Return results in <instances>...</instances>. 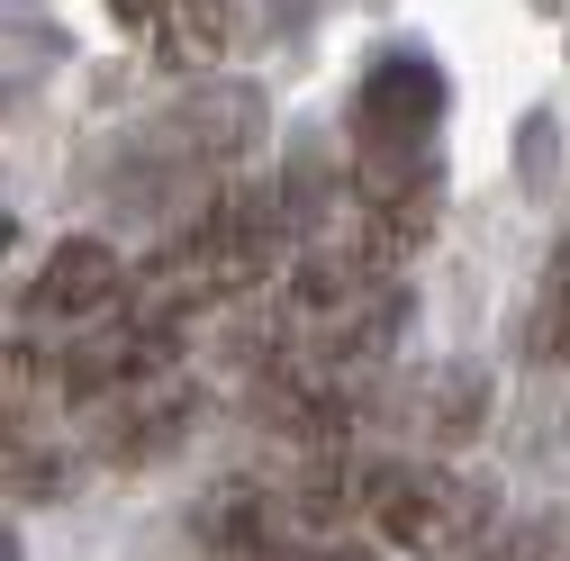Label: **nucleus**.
I'll return each instance as SVG.
<instances>
[{"mask_svg": "<svg viewBox=\"0 0 570 561\" xmlns=\"http://www.w3.org/2000/svg\"><path fill=\"white\" fill-rule=\"evenodd\" d=\"M63 480H73V471H63V453H55V444H37L28 426H10V499H19V508L63 499Z\"/></svg>", "mask_w": 570, "mask_h": 561, "instance_id": "nucleus-10", "label": "nucleus"}, {"mask_svg": "<svg viewBox=\"0 0 570 561\" xmlns=\"http://www.w3.org/2000/svg\"><path fill=\"white\" fill-rule=\"evenodd\" d=\"M181 363V335H164V326H146V317H100L73 354H63V398L73 407H109L118 390H136V381H155V372H173Z\"/></svg>", "mask_w": 570, "mask_h": 561, "instance_id": "nucleus-5", "label": "nucleus"}, {"mask_svg": "<svg viewBox=\"0 0 570 561\" xmlns=\"http://www.w3.org/2000/svg\"><path fill=\"white\" fill-rule=\"evenodd\" d=\"M190 426H199V381L173 363V372L136 381V390H118V398L100 407V453H109L118 471H155V462H173V453L190 444Z\"/></svg>", "mask_w": 570, "mask_h": 561, "instance_id": "nucleus-4", "label": "nucleus"}, {"mask_svg": "<svg viewBox=\"0 0 570 561\" xmlns=\"http://www.w3.org/2000/svg\"><path fill=\"white\" fill-rule=\"evenodd\" d=\"M236 46V0H173L155 19V63L164 73H208Z\"/></svg>", "mask_w": 570, "mask_h": 561, "instance_id": "nucleus-7", "label": "nucleus"}, {"mask_svg": "<svg viewBox=\"0 0 570 561\" xmlns=\"http://www.w3.org/2000/svg\"><path fill=\"white\" fill-rule=\"evenodd\" d=\"M525 363H543V372H561L570 363V236L543 254V272H534V308H525Z\"/></svg>", "mask_w": 570, "mask_h": 561, "instance_id": "nucleus-8", "label": "nucleus"}, {"mask_svg": "<svg viewBox=\"0 0 570 561\" xmlns=\"http://www.w3.org/2000/svg\"><path fill=\"white\" fill-rule=\"evenodd\" d=\"M381 552H390L381 534H372V543H353V525H299L272 561H381Z\"/></svg>", "mask_w": 570, "mask_h": 561, "instance_id": "nucleus-11", "label": "nucleus"}, {"mask_svg": "<svg viewBox=\"0 0 570 561\" xmlns=\"http://www.w3.org/2000/svg\"><path fill=\"white\" fill-rule=\"evenodd\" d=\"M37 398H63V363L46 354L37 335H19V344H10V381H0V407H10V426H28Z\"/></svg>", "mask_w": 570, "mask_h": 561, "instance_id": "nucleus-9", "label": "nucleus"}, {"mask_svg": "<svg viewBox=\"0 0 570 561\" xmlns=\"http://www.w3.org/2000/svg\"><path fill=\"white\" fill-rule=\"evenodd\" d=\"M164 10H173V0H109V19H118V28H146V37H155Z\"/></svg>", "mask_w": 570, "mask_h": 561, "instance_id": "nucleus-12", "label": "nucleus"}, {"mask_svg": "<svg viewBox=\"0 0 570 561\" xmlns=\"http://www.w3.org/2000/svg\"><path fill=\"white\" fill-rule=\"evenodd\" d=\"M444 127V63L390 46L363 82H353V155H425Z\"/></svg>", "mask_w": 570, "mask_h": 561, "instance_id": "nucleus-2", "label": "nucleus"}, {"mask_svg": "<svg viewBox=\"0 0 570 561\" xmlns=\"http://www.w3.org/2000/svg\"><path fill=\"white\" fill-rule=\"evenodd\" d=\"M390 416V426H407L425 453H453V444H471V426L489 416V390L471 381V372H425L416 390H381V398H363V416Z\"/></svg>", "mask_w": 570, "mask_h": 561, "instance_id": "nucleus-6", "label": "nucleus"}, {"mask_svg": "<svg viewBox=\"0 0 570 561\" xmlns=\"http://www.w3.org/2000/svg\"><path fill=\"white\" fill-rule=\"evenodd\" d=\"M363 525L390 552L416 561H462L471 543H489L498 525V489L435 462V453H399V462H363Z\"/></svg>", "mask_w": 570, "mask_h": 561, "instance_id": "nucleus-1", "label": "nucleus"}, {"mask_svg": "<svg viewBox=\"0 0 570 561\" xmlns=\"http://www.w3.org/2000/svg\"><path fill=\"white\" fill-rule=\"evenodd\" d=\"M127 263L109 236H55V254L28 272V291H19V317L28 326H100L127 308Z\"/></svg>", "mask_w": 570, "mask_h": 561, "instance_id": "nucleus-3", "label": "nucleus"}]
</instances>
